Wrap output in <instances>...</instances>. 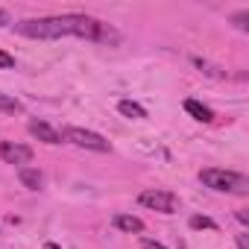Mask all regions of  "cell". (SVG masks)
Instances as JSON below:
<instances>
[{
	"label": "cell",
	"mask_w": 249,
	"mask_h": 249,
	"mask_svg": "<svg viewBox=\"0 0 249 249\" xmlns=\"http://www.w3.org/2000/svg\"><path fill=\"white\" fill-rule=\"evenodd\" d=\"M117 111H120L123 117H129V120H144V117H147L144 106H138V103H132V100H120V103H117Z\"/></svg>",
	"instance_id": "10"
},
{
	"label": "cell",
	"mask_w": 249,
	"mask_h": 249,
	"mask_svg": "<svg viewBox=\"0 0 249 249\" xmlns=\"http://www.w3.org/2000/svg\"><path fill=\"white\" fill-rule=\"evenodd\" d=\"M0 159L6 164H21L27 167L33 161V150L27 144H15V141H0Z\"/></svg>",
	"instance_id": "5"
},
{
	"label": "cell",
	"mask_w": 249,
	"mask_h": 249,
	"mask_svg": "<svg viewBox=\"0 0 249 249\" xmlns=\"http://www.w3.org/2000/svg\"><path fill=\"white\" fill-rule=\"evenodd\" d=\"M30 135L33 138H38V141H44V144H62V132H56L47 120H30Z\"/></svg>",
	"instance_id": "6"
},
{
	"label": "cell",
	"mask_w": 249,
	"mask_h": 249,
	"mask_svg": "<svg viewBox=\"0 0 249 249\" xmlns=\"http://www.w3.org/2000/svg\"><path fill=\"white\" fill-rule=\"evenodd\" d=\"M114 229L129 231V234H141L144 231V220L141 217H132V214H117L114 217Z\"/></svg>",
	"instance_id": "7"
},
{
	"label": "cell",
	"mask_w": 249,
	"mask_h": 249,
	"mask_svg": "<svg viewBox=\"0 0 249 249\" xmlns=\"http://www.w3.org/2000/svg\"><path fill=\"white\" fill-rule=\"evenodd\" d=\"M231 21H234V27H237V30H243V33L249 30V24H246V21H249V12H237Z\"/></svg>",
	"instance_id": "13"
},
{
	"label": "cell",
	"mask_w": 249,
	"mask_h": 249,
	"mask_svg": "<svg viewBox=\"0 0 249 249\" xmlns=\"http://www.w3.org/2000/svg\"><path fill=\"white\" fill-rule=\"evenodd\" d=\"M191 229H217V223H214L211 217L196 214V217H191Z\"/></svg>",
	"instance_id": "12"
},
{
	"label": "cell",
	"mask_w": 249,
	"mask_h": 249,
	"mask_svg": "<svg viewBox=\"0 0 249 249\" xmlns=\"http://www.w3.org/2000/svg\"><path fill=\"white\" fill-rule=\"evenodd\" d=\"M18 179H21V185L30 188V191H41V185H44V176H41V170H36V167H21V170H18Z\"/></svg>",
	"instance_id": "8"
},
{
	"label": "cell",
	"mask_w": 249,
	"mask_h": 249,
	"mask_svg": "<svg viewBox=\"0 0 249 249\" xmlns=\"http://www.w3.org/2000/svg\"><path fill=\"white\" fill-rule=\"evenodd\" d=\"M0 68H15V56H9V53L0 50Z\"/></svg>",
	"instance_id": "14"
},
{
	"label": "cell",
	"mask_w": 249,
	"mask_h": 249,
	"mask_svg": "<svg viewBox=\"0 0 249 249\" xmlns=\"http://www.w3.org/2000/svg\"><path fill=\"white\" fill-rule=\"evenodd\" d=\"M141 249H167V246H164V243H159V240L144 237V240H141Z\"/></svg>",
	"instance_id": "15"
},
{
	"label": "cell",
	"mask_w": 249,
	"mask_h": 249,
	"mask_svg": "<svg viewBox=\"0 0 249 249\" xmlns=\"http://www.w3.org/2000/svg\"><path fill=\"white\" fill-rule=\"evenodd\" d=\"M138 202L144 205V208H150V211H159V214H176L179 211V196L176 194H170V191H144L141 196H138Z\"/></svg>",
	"instance_id": "4"
},
{
	"label": "cell",
	"mask_w": 249,
	"mask_h": 249,
	"mask_svg": "<svg viewBox=\"0 0 249 249\" xmlns=\"http://www.w3.org/2000/svg\"><path fill=\"white\" fill-rule=\"evenodd\" d=\"M237 249H249V237L246 234H237Z\"/></svg>",
	"instance_id": "16"
},
{
	"label": "cell",
	"mask_w": 249,
	"mask_h": 249,
	"mask_svg": "<svg viewBox=\"0 0 249 249\" xmlns=\"http://www.w3.org/2000/svg\"><path fill=\"white\" fill-rule=\"evenodd\" d=\"M237 220H240V223L246 226V223H249V214H246V211H237Z\"/></svg>",
	"instance_id": "18"
},
{
	"label": "cell",
	"mask_w": 249,
	"mask_h": 249,
	"mask_svg": "<svg viewBox=\"0 0 249 249\" xmlns=\"http://www.w3.org/2000/svg\"><path fill=\"white\" fill-rule=\"evenodd\" d=\"M185 111H188L191 117H196L199 123H211V120H214V111H211L208 106H202L199 100H185Z\"/></svg>",
	"instance_id": "9"
},
{
	"label": "cell",
	"mask_w": 249,
	"mask_h": 249,
	"mask_svg": "<svg viewBox=\"0 0 249 249\" xmlns=\"http://www.w3.org/2000/svg\"><path fill=\"white\" fill-rule=\"evenodd\" d=\"M62 141H68L73 147H82V150H94V153H108L111 150V144L103 135H97L91 129H79V126H68L62 132Z\"/></svg>",
	"instance_id": "3"
},
{
	"label": "cell",
	"mask_w": 249,
	"mask_h": 249,
	"mask_svg": "<svg viewBox=\"0 0 249 249\" xmlns=\"http://www.w3.org/2000/svg\"><path fill=\"white\" fill-rule=\"evenodd\" d=\"M0 111H21V103L9 94H0Z\"/></svg>",
	"instance_id": "11"
},
{
	"label": "cell",
	"mask_w": 249,
	"mask_h": 249,
	"mask_svg": "<svg viewBox=\"0 0 249 249\" xmlns=\"http://www.w3.org/2000/svg\"><path fill=\"white\" fill-rule=\"evenodd\" d=\"M9 24V12L6 9H0V27H6Z\"/></svg>",
	"instance_id": "17"
},
{
	"label": "cell",
	"mask_w": 249,
	"mask_h": 249,
	"mask_svg": "<svg viewBox=\"0 0 249 249\" xmlns=\"http://www.w3.org/2000/svg\"><path fill=\"white\" fill-rule=\"evenodd\" d=\"M202 185L217 191V194H246L249 191V179L243 173H234V170H217V167H205L199 173Z\"/></svg>",
	"instance_id": "2"
},
{
	"label": "cell",
	"mask_w": 249,
	"mask_h": 249,
	"mask_svg": "<svg viewBox=\"0 0 249 249\" xmlns=\"http://www.w3.org/2000/svg\"><path fill=\"white\" fill-rule=\"evenodd\" d=\"M15 33L24 38H38V41H56L65 36H76L85 41H117V33L91 18V15H50V18H30L15 24Z\"/></svg>",
	"instance_id": "1"
}]
</instances>
